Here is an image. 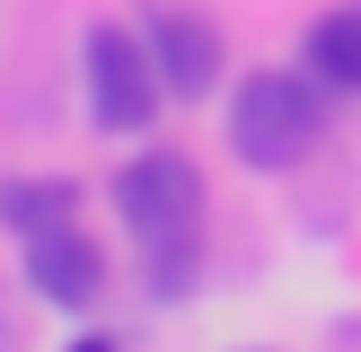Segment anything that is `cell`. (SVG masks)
Instances as JSON below:
<instances>
[{
  "mask_svg": "<svg viewBox=\"0 0 361 352\" xmlns=\"http://www.w3.org/2000/svg\"><path fill=\"white\" fill-rule=\"evenodd\" d=\"M309 70L326 88H344V97H361V0H344V9H326L309 27Z\"/></svg>",
  "mask_w": 361,
  "mask_h": 352,
  "instance_id": "52a82bcc",
  "label": "cell"
},
{
  "mask_svg": "<svg viewBox=\"0 0 361 352\" xmlns=\"http://www.w3.org/2000/svg\"><path fill=\"white\" fill-rule=\"evenodd\" d=\"M326 132V80L300 70H247L229 97V150L247 168H300Z\"/></svg>",
  "mask_w": 361,
  "mask_h": 352,
  "instance_id": "6da1fadb",
  "label": "cell"
},
{
  "mask_svg": "<svg viewBox=\"0 0 361 352\" xmlns=\"http://www.w3.org/2000/svg\"><path fill=\"white\" fill-rule=\"evenodd\" d=\"M150 53H159V80H168V97H203V88H221V27H212L203 9H159L150 18Z\"/></svg>",
  "mask_w": 361,
  "mask_h": 352,
  "instance_id": "5b68a950",
  "label": "cell"
},
{
  "mask_svg": "<svg viewBox=\"0 0 361 352\" xmlns=\"http://www.w3.org/2000/svg\"><path fill=\"white\" fill-rule=\"evenodd\" d=\"M80 80H88V123H97V132H150L159 97H168L150 35H133V27H88Z\"/></svg>",
  "mask_w": 361,
  "mask_h": 352,
  "instance_id": "7a4b0ae2",
  "label": "cell"
},
{
  "mask_svg": "<svg viewBox=\"0 0 361 352\" xmlns=\"http://www.w3.org/2000/svg\"><path fill=\"white\" fill-rule=\"evenodd\" d=\"M0 334H9V317H0Z\"/></svg>",
  "mask_w": 361,
  "mask_h": 352,
  "instance_id": "ba28073f",
  "label": "cell"
},
{
  "mask_svg": "<svg viewBox=\"0 0 361 352\" xmlns=\"http://www.w3.org/2000/svg\"><path fill=\"white\" fill-rule=\"evenodd\" d=\"M18 246H27L35 299H53L62 317H80V308L106 299V256H97V238H88L80 220H53V229H35V238H18Z\"/></svg>",
  "mask_w": 361,
  "mask_h": 352,
  "instance_id": "277c9868",
  "label": "cell"
},
{
  "mask_svg": "<svg viewBox=\"0 0 361 352\" xmlns=\"http://www.w3.org/2000/svg\"><path fill=\"white\" fill-rule=\"evenodd\" d=\"M115 211H123V229H133L141 246L194 238V220H203V176H194V158L185 150H141L133 168L115 176Z\"/></svg>",
  "mask_w": 361,
  "mask_h": 352,
  "instance_id": "3957f363",
  "label": "cell"
},
{
  "mask_svg": "<svg viewBox=\"0 0 361 352\" xmlns=\"http://www.w3.org/2000/svg\"><path fill=\"white\" fill-rule=\"evenodd\" d=\"M53 220H80V185H71V176H9V185H0V229L35 238V229H53Z\"/></svg>",
  "mask_w": 361,
  "mask_h": 352,
  "instance_id": "8992f818",
  "label": "cell"
}]
</instances>
